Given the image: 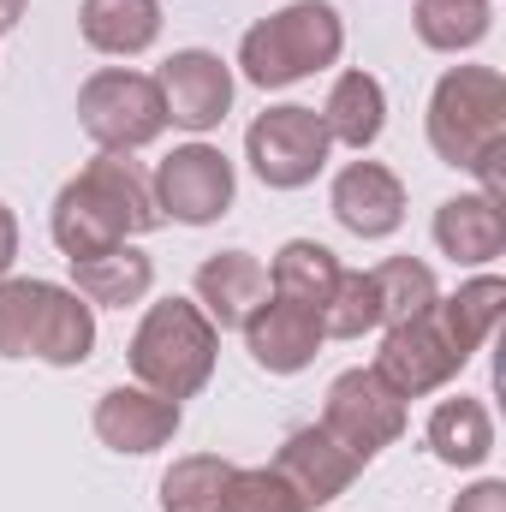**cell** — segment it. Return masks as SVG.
<instances>
[{"mask_svg":"<svg viewBox=\"0 0 506 512\" xmlns=\"http://www.w3.org/2000/svg\"><path fill=\"white\" fill-rule=\"evenodd\" d=\"M155 227H161L155 191H149L143 167L126 155H96L78 179L60 185V197L48 209V233L66 251V262L114 251V245H126L137 233H155Z\"/></svg>","mask_w":506,"mask_h":512,"instance_id":"cell-1","label":"cell"},{"mask_svg":"<svg viewBox=\"0 0 506 512\" xmlns=\"http://www.w3.org/2000/svg\"><path fill=\"white\" fill-rule=\"evenodd\" d=\"M429 149L483 179V197L506 203V78L495 66H447L429 96Z\"/></svg>","mask_w":506,"mask_h":512,"instance_id":"cell-2","label":"cell"},{"mask_svg":"<svg viewBox=\"0 0 506 512\" xmlns=\"http://www.w3.org/2000/svg\"><path fill=\"white\" fill-rule=\"evenodd\" d=\"M96 352V304L54 280H0V358L78 370Z\"/></svg>","mask_w":506,"mask_h":512,"instance_id":"cell-3","label":"cell"},{"mask_svg":"<svg viewBox=\"0 0 506 512\" xmlns=\"http://www.w3.org/2000/svg\"><path fill=\"white\" fill-rule=\"evenodd\" d=\"M215 352H221V328L203 316V304H191L179 292L143 310V322H137V334L126 346L137 387H149L161 399L203 393L209 376H215Z\"/></svg>","mask_w":506,"mask_h":512,"instance_id":"cell-4","label":"cell"},{"mask_svg":"<svg viewBox=\"0 0 506 512\" xmlns=\"http://www.w3.org/2000/svg\"><path fill=\"white\" fill-rule=\"evenodd\" d=\"M346 54V24L328 0H292L256 18L239 42V66L256 90H286L310 72H328Z\"/></svg>","mask_w":506,"mask_h":512,"instance_id":"cell-5","label":"cell"},{"mask_svg":"<svg viewBox=\"0 0 506 512\" xmlns=\"http://www.w3.org/2000/svg\"><path fill=\"white\" fill-rule=\"evenodd\" d=\"M78 126L90 131V143L102 155H131V149H143L167 131V108H161V90H155L149 72L102 66L78 90Z\"/></svg>","mask_w":506,"mask_h":512,"instance_id":"cell-6","label":"cell"},{"mask_svg":"<svg viewBox=\"0 0 506 512\" xmlns=\"http://www.w3.org/2000/svg\"><path fill=\"white\" fill-rule=\"evenodd\" d=\"M328 131H322V114L316 108H268L256 114L251 131H245V161L256 167V179L268 191H304L322 167H328Z\"/></svg>","mask_w":506,"mask_h":512,"instance_id":"cell-7","label":"cell"},{"mask_svg":"<svg viewBox=\"0 0 506 512\" xmlns=\"http://www.w3.org/2000/svg\"><path fill=\"white\" fill-rule=\"evenodd\" d=\"M322 429H328L358 465H370L381 447H393V441L405 435V399L381 382L376 370H346V376H334V387H328Z\"/></svg>","mask_w":506,"mask_h":512,"instance_id":"cell-8","label":"cell"},{"mask_svg":"<svg viewBox=\"0 0 506 512\" xmlns=\"http://www.w3.org/2000/svg\"><path fill=\"white\" fill-rule=\"evenodd\" d=\"M149 191H155L161 221L209 227V221H221V215L233 209V161H227L215 143H185V149H173V155L155 167Z\"/></svg>","mask_w":506,"mask_h":512,"instance_id":"cell-9","label":"cell"},{"mask_svg":"<svg viewBox=\"0 0 506 512\" xmlns=\"http://www.w3.org/2000/svg\"><path fill=\"white\" fill-rule=\"evenodd\" d=\"M465 364H471V358L447 340V328H441L435 310H429V316H411V322H393V328H387V340H381V352H376L370 370H376L399 399H423V393L447 387Z\"/></svg>","mask_w":506,"mask_h":512,"instance_id":"cell-10","label":"cell"},{"mask_svg":"<svg viewBox=\"0 0 506 512\" xmlns=\"http://www.w3.org/2000/svg\"><path fill=\"white\" fill-rule=\"evenodd\" d=\"M155 90H161L167 126H185V131H215L227 120V108H233V72L209 48L167 54L161 72H155Z\"/></svg>","mask_w":506,"mask_h":512,"instance_id":"cell-11","label":"cell"},{"mask_svg":"<svg viewBox=\"0 0 506 512\" xmlns=\"http://www.w3.org/2000/svg\"><path fill=\"white\" fill-rule=\"evenodd\" d=\"M358 459L322 429V423H310V429H292L286 441H280V453H274V477L304 501V512L328 507V501H340L352 483H358Z\"/></svg>","mask_w":506,"mask_h":512,"instance_id":"cell-12","label":"cell"},{"mask_svg":"<svg viewBox=\"0 0 506 512\" xmlns=\"http://www.w3.org/2000/svg\"><path fill=\"white\" fill-rule=\"evenodd\" d=\"M328 209H334V221H340L352 239H387V233H399V221H405V185H399V173L381 167V161H346V167L334 173Z\"/></svg>","mask_w":506,"mask_h":512,"instance_id":"cell-13","label":"cell"},{"mask_svg":"<svg viewBox=\"0 0 506 512\" xmlns=\"http://www.w3.org/2000/svg\"><path fill=\"white\" fill-rule=\"evenodd\" d=\"M322 316L316 310H304V304H286V298H262L251 316H245V346H251V358L268 370V376H298V370H310L316 364V352H322Z\"/></svg>","mask_w":506,"mask_h":512,"instance_id":"cell-14","label":"cell"},{"mask_svg":"<svg viewBox=\"0 0 506 512\" xmlns=\"http://www.w3.org/2000/svg\"><path fill=\"white\" fill-rule=\"evenodd\" d=\"M179 417H185L179 399H161L149 387H108L96 399V435H102V447L131 453V459L161 453L179 435Z\"/></svg>","mask_w":506,"mask_h":512,"instance_id":"cell-15","label":"cell"},{"mask_svg":"<svg viewBox=\"0 0 506 512\" xmlns=\"http://www.w3.org/2000/svg\"><path fill=\"white\" fill-rule=\"evenodd\" d=\"M262 298H268V268L251 251H215L197 268V304L215 328H245V316Z\"/></svg>","mask_w":506,"mask_h":512,"instance_id":"cell-16","label":"cell"},{"mask_svg":"<svg viewBox=\"0 0 506 512\" xmlns=\"http://www.w3.org/2000/svg\"><path fill=\"white\" fill-rule=\"evenodd\" d=\"M435 245L441 256H453L459 268H483L506 251V215L501 203H489L483 191H465V197H447L435 209Z\"/></svg>","mask_w":506,"mask_h":512,"instance_id":"cell-17","label":"cell"},{"mask_svg":"<svg viewBox=\"0 0 506 512\" xmlns=\"http://www.w3.org/2000/svg\"><path fill=\"white\" fill-rule=\"evenodd\" d=\"M155 286V262L137 251V245H114V251L96 256H72V292L84 304H108V310H126L143 304Z\"/></svg>","mask_w":506,"mask_h":512,"instance_id":"cell-18","label":"cell"},{"mask_svg":"<svg viewBox=\"0 0 506 512\" xmlns=\"http://www.w3.org/2000/svg\"><path fill=\"white\" fill-rule=\"evenodd\" d=\"M423 441H429V453H435L441 465H453V471H477V465L495 453V417H489L483 399L459 393V399H441V405L429 411Z\"/></svg>","mask_w":506,"mask_h":512,"instance_id":"cell-19","label":"cell"},{"mask_svg":"<svg viewBox=\"0 0 506 512\" xmlns=\"http://www.w3.org/2000/svg\"><path fill=\"white\" fill-rule=\"evenodd\" d=\"M387 126V90H381V78L370 72H340L334 78V90H328V102H322V131H328V143H346V149H370Z\"/></svg>","mask_w":506,"mask_h":512,"instance_id":"cell-20","label":"cell"},{"mask_svg":"<svg viewBox=\"0 0 506 512\" xmlns=\"http://www.w3.org/2000/svg\"><path fill=\"white\" fill-rule=\"evenodd\" d=\"M78 30L96 54H143L161 36V0H84L78 6Z\"/></svg>","mask_w":506,"mask_h":512,"instance_id":"cell-21","label":"cell"},{"mask_svg":"<svg viewBox=\"0 0 506 512\" xmlns=\"http://www.w3.org/2000/svg\"><path fill=\"white\" fill-rule=\"evenodd\" d=\"M334 280H340V256L328 251V245H316V239L280 245L274 268H268V292L286 298V304H304V310H316V316H322V304L334 298Z\"/></svg>","mask_w":506,"mask_h":512,"instance_id":"cell-22","label":"cell"},{"mask_svg":"<svg viewBox=\"0 0 506 512\" xmlns=\"http://www.w3.org/2000/svg\"><path fill=\"white\" fill-rule=\"evenodd\" d=\"M501 310H506V280L501 274H477V280H465L453 298H435V322L447 328V340H453L465 358L483 352V340L495 334Z\"/></svg>","mask_w":506,"mask_h":512,"instance_id":"cell-23","label":"cell"},{"mask_svg":"<svg viewBox=\"0 0 506 512\" xmlns=\"http://www.w3.org/2000/svg\"><path fill=\"white\" fill-rule=\"evenodd\" d=\"M239 465L221 453H185L161 477V512H227Z\"/></svg>","mask_w":506,"mask_h":512,"instance_id":"cell-24","label":"cell"},{"mask_svg":"<svg viewBox=\"0 0 506 512\" xmlns=\"http://www.w3.org/2000/svg\"><path fill=\"white\" fill-rule=\"evenodd\" d=\"M411 30L435 54H465V48H477L495 30V6L489 0H417L411 6Z\"/></svg>","mask_w":506,"mask_h":512,"instance_id":"cell-25","label":"cell"},{"mask_svg":"<svg viewBox=\"0 0 506 512\" xmlns=\"http://www.w3.org/2000/svg\"><path fill=\"white\" fill-rule=\"evenodd\" d=\"M370 280H376V298H381V328L411 322V316H429L435 298H441L429 262H417V256H387L381 268H370Z\"/></svg>","mask_w":506,"mask_h":512,"instance_id":"cell-26","label":"cell"},{"mask_svg":"<svg viewBox=\"0 0 506 512\" xmlns=\"http://www.w3.org/2000/svg\"><path fill=\"white\" fill-rule=\"evenodd\" d=\"M370 328H381L376 280H370L364 268H340L334 298L322 304V334H328V340H364Z\"/></svg>","mask_w":506,"mask_h":512,"instance_id":"cell-27","label":"cell"},{"mask_svg":"<svg viewBox=\"0 0 506 512\" xmlns=\"http://www.w3.org/2000/svg\"><path fill=\"white\" fill-rule=\"evenodd\" d=\"M227 512H304V501L274 477V465H239V477H233V501Z\"/></svg>","mask_w":506,"mask_h":512,"instance_id":"cell-28","label":"cell"},{"mask_svg":"<svg viewBox=\"0 0 506 512\" xmlns=\"http://www.w3.org/2000/svg\"><path fill=\"white\" fill-rule=\"evenodd\" d=\"M453 512H506V483H501V477H483V483H471V489L453 501Z\"/></svg>","mask_w":506,"mask_h":512,"instance_id":"cell-29","label":"cell"},{"mask_svg":"<svg viewBox=\"0 0 506 512\" xmlns=\"http://www.w3.org/2000/svg\"><path fill=\"white\" fill-rule=\"evenodd\" d=\"M18 262V215L0 203V280H6V268Z\"/></svg>","mask_w":506,"mask_h":512,"instance_id":"cell-30","label":"cell"},{"mask_svg":"<svg viewBox=\"0 0 506 512\" xmlns=\"http://www.w3.org/2000/svg\"><path fill=\"white\" fill-rule=\"evenodd\" d=\"M18 18H24V0H0V36H6Z\"/></svg>","mask_w":506,"mask_h":512,"instance_id":"cell-31","label":"cell"}]
</instances>
